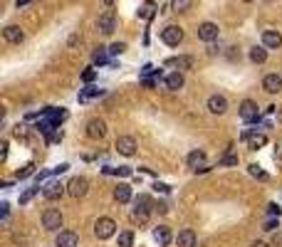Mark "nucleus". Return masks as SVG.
Masks as SVG:
<instances>
[{
    "label": "nucleus",
    "instance_id": "f03ea898",
    "mask_svg": "<svg viewBox=\"0 0 282 247\" xmlns=\"http://www.w3.org/2000/svg\"><path fill=\"white\" fill-rule=\"evenodd\" d=\"M114 232H116V223L111 218H99L94 223V235L99 240H109V237H114Z\"/></svg>",
    "mask_w": 282,
    "mask_h": 247
},
{
    "label": "nucleus",
    "instance_id": "9b49d317",
    "mask_svg": "<svg viewBox=\"0 0 282 247\" xmlns=\"http://www.w3.org/2000/svg\"><path fill=\"white\" fill-rule=\"evenodd\" d=\"M104 134H107V124L102 121V119H92L89 124H87V136L89 139H104Z\"/></svg>",
    "mask_w": 282,
    "mask_h": 247
},
{
    "label": "nucleus",
    "instance_id": "412c9836",
    "mask_svg": "<svg viewBox=\"0 0 282 247\" xmlns=\"http://www.w3.org/2000/svg\"><path fill=\"white\" fill-rule=\"evenodd\" d=\"M114 200H116V203H129V200H131V188H129L127 183H119V185L114 188Z\"/></svg>",
    "mask_w": 282,
    "mask_h": 247
},
{
    "label": "nucleus",
    "instance_id": "7ed1b4c3",
    "mask_svg": "<svg viewBox=\"0 0 282 247\" xmlns=\"http://www.w3.org/2000/svg\"><path fill=\"white\" fill-rule=\"evenodd\" d=\"M87 190H89V181H87L85 176H74V178L67 183V193H69L72 198H85Z\"/></svg>",
    "mask_w": 282,
    "mask_h": 247
},
{
    "label": "nucleus",
    "instance_id": "20e7f679",
    "mask_svg": "<svg viewBox=\"0 0 282 247\" xmlns=\"http://www.w3.org/2000/svg\"><path fill=\"white\" fill-rule=\"evenodd\" d=\"M161 40H164L169 47H178L181 40H183V30L178 25H169V27L161 30Z\"/></svg>",
    "mask_w": 282,
    "mask_h": 247
},
{
    "label": "nucleus",
    "instance_id": "ea45409f",
    "mask_svg": "<svg viewBox=\"0 0 282 247\" xmlns=\"http://www.w3.org/2000/svg\"><path fill=\"white\" fill-rule=\"evenodd\" d=\"M275 227H277V220H267L265 223V230H275Z\"/></svg>",
    "mask_w": 282,
    "mask_h": 247
},
{
    "label": "nucleus",
    "instance_id": "c9c22d12",
    "mask_svg": "<svg viewBox=\"0 0 282 247\" xmlns=\"http://www.w3.org/2000/svg\"><path fill=\"white\" fill-rule=\"evenodd\" d=\"M8 158V141L0 144V161H5Z\"/></svg>",
    "mask_w": 282,
    "mask_h": 247
},
{
    "label": "nucleus",
    "instance_id": "4c0bfd02",
    "mask_svg": "<svg viewBox=\"0 0 282 247\" xmlns=\"http://www.w3.org/2000/svg\"><path fill=\"white\" fill-rule=\"evenodd\" d=\"M275 158H280V161H282V141H277V144H275Z\"/></svg>",
    "mask_w": 282,
    "mask_h": 247
},
{
    "label": "nucleus",
    "instance_id": "dca6fc26",
    "mask_svg": "<svg viewBox=\"0 0 282 247\" xmlns=\"http://www.w3.org/2000/svg\"><path fill=\"white\" fill-rule=\"evenodd\" d=\"M262 45L277 50V47L282 45V35H280L277 30H265V32H262Z\"/></svg>",
    "mask_w": 282,
    "mask_h": 247
},
{
    "label": "nucleus",
    "instance_id": "5701e85b",
    "mask_svg": "<svg viewBox=\"0 0 282 247\" xmlns=\"http://www.w3.org/2000/svg\"><path fill=\"white\" fill-rule=\"evenodd\" d=\"M188 166H191L193 171H198L200 166H206V153H203V151H191V153H188Z\"/></svg>",
    "mask_w": 282,
    "mask_h": 247
},
{
    "label": "nucleus",
    "instance_id": "f8f14e48",
    "mask_svg": "<svg viewBox=\"0 0 282 247\" xmlns=\"http://www.w3.org/2000/svg\"><path fill=\"white\" fill-rule=\"evenodd\" d=\"M208 111L211 114H225L228 111V99L225 97H220V94H213V97H208Z\"/></svg>",
    "mask_w": 282,
    "mask_h": 247
},
{
    "label": "nucleus",
    "instance_id": "423d86ee",
    "mask_svg": "<svg viewBox=\"0 0 282 247\" xmlns=\"http://www.w3.org/2000/svg\"><path fill=\"white\" fill-rule=\"evenodd\" d=\"M134 205H136V210H134V215H136L139 220H146L149 210L153 208V203H151V198H149V195H136Z\"/></svg>",
    "mask_w": 282,
    "mask_h": 247
},
{
    "label": "nucleus",
    "instance_id": "393cba45",
    "mask_svg": "<svg viewBox=\"0 0 282 247\" xmlns=\"http://www.w3.org/2000/svg\"><path fill=\"white\" fill-rule=\"evenodd\" d=\"M250 60H253L255 64H262V62L267 60V50H265V47H253V50H250Z\"/></svg>",
    "mask_w": 282,
    "mask_h": 247
},
{
    "label": "nucleus",
    "instance_id": "37998d69",
    "mask_svg": "<svg viewBox=\"0 0 282 247\" xmlns=\"http://www.w3.org/2000/svg\"><path fill=\"white\" fill-rule=\"evenodd\" d=\"M253 247H267V245H265V242H260V240H258V242H253Z\"/></svg>",
    "mask_w": 282,
    "mask_h": 247
},
{
    "label": "nucleus",
    "instance_id": "f3484780",
    "mask_svg": "<svg viewBox=\"0 0 282 247\" xmlns=\"http://www.w3.org/2000/svg\"><path fill=\"white\" fill-rule=\"evenodd\" d=\"M243 139L248 141L250 148H262L267 144V136L265 134H250V131H243Z\"/></svg>",
    "mask_w": 282,
    "mask_h": 247
},
{
    "label": "nucleus",
    "instance_id": "a878e982",
    "mask_svg": "<svg viewBox=\"0 0 282 247\" xmlns=\"http://www.w3.org/2000/svg\"><path fill=\"white\" fill-rule=\"evenodd\" d=\"M191 5H193V0H171L174 13H186V10H191Z\"/></svg>",
    "mask_w": 282,
    "mask_h": 247
},
{
    "label": "nucleus",
    "instance_id": "0eeeda50",
    "mask_svg": "<svg viewBox=\"0 0 282 247\" xmlns=\"http://www.w3.org/2000/svg\"><path fill=\"white\" fill-rule=\"evenodd\" d=\"M198 40H203V42H213V40H218V25L216 22L198 25Z\"/></svg>",
    "mask_w": 282,
    "mask_h": 247
},
{
    "label": "nucleus",
    "instance_id": "2f4dec72",
    "mask_svg": "<svg viewBox=\"0 0 282 247\" xmlns=\"http://www.w3.org/2000/svg\"><path fill=\"white\" fill-rule=\"evenodd\" d=\"M223 166H238V156H233V153H228V156H223Z\"/></svg>",
    "mask_w": 282,
    "mask_h": 247
},
{
    "label": "nucleus",
    "instance_id": "1a4fd4ad",
    "mask_svg": "<svg viewBox=\"0 0 282 247\" xmlns=\"http://www.w3.org/2000/svg\"><path fill=\"white\" fill-rule=\"evenodd\" d=\"M65 188H67V185H62L60 181H50V183L43 188V195H45L47 200H60V198L65 195Z\"/></svg>",
    "mask_w": 282,
    "mask_h": 247
},
{
    "label": "nucleus",
    "instance_id": "72a5a7b5",
    "mask_svg": "<svg viewBox=\"0 0 282 247\" xmlns=\"http://www.w3.org/2000/svg\"><path fill=\"white\" fill-rule=\"evenodd\" d=\"M62 136H65V134H62V129H55V131L47 136V141H50V144H57V141H62Z\"/></svg>",
    "mask_w": 282,
    "mask_h": 247
},
{
    "label": "nucleus",
    "instance_id": "6ab92c4d",
    "mask_svg": "<svg viewBox=\"0 0 282 247\" xmlns=\"http://www.w3.org/2000/svg\"><path fill=\"white\" fill-rule=\"evenodd\" d=\"M176 242H178V247H195V232L186 227V230H181V232H178Z\"/></svg>",
    "mask_w": 282,
    "mask_h": 247
},
{
    "label": "nucleus",
    "instance_id": "ddd939ff",
    "mask_svg": "<svg viewBox=\"0 0 282 247\" xmlns=\"http://www.w3.org/2000/svg\"><path fill=\"white\" fill-rule=\"evenodd\" d=\"M97 27H99V32H102V35H111V32L116 30V20H114V15H111V13H104V15H99V20H97Z\"/></svg>",
    "mask_w": 282,
    "mask_h": 247
},
{
    "label": "nucleus",
    "instance_id": "7c9ffc66",
    "mask_svg": "<svg viewBox=\"0 0 282 247\" xmlns=\"http://www.w3.org/2000/svg\"><path fill=\"white\" fill-rule=\"evenodd\" d=\"M250 176H255V178H260V181H267V173L260 171V166H250Z\"/></svg>",
    "mask_w": 282,
    "mask_h": 247
},
{
    "label": "nucleus",
    "instance_id": "f257e3e1",
    "mask_svg": "<svg viewBox=\"0 0 282 247\" xmlns=\"http://www.w3.org/2000/svg\"><path fill=\"white\" fill-rule=\"evenodd\" d=\"M62 223H65V218H62V213H60V210L50 208V210H45V213H43V227H45V230L57 232V230L62 227Z\"/></svg>",
    "mask_w": 282,
    "mask_h": 247
},
{
    "label": "nucleus",
    "instance_id": "a19ab883",
    "mask_svg": "<svg viewBox=\"0 0 282 247\" xmlns=\"http://www.w3.org/2000/svg\"><path fill=\"white\" fill-rule=\"evenodd\" d=\"M15 136L22 139V136H25V129H22V126H15Z\"/></svg>",
    "mask_w": 282,
    "mask_h": 247
},
{
    "label": "nucleus",
    "instance_id": "aec40b11",
    "mask_svg": "<svg viewBox=\"0 0 282 247\" xmlns=\"http://www.w3.org/2000/svg\"><path fill=\"white\" fill-rule=\"evenodd\" d=\"M153 240H156L161 247H166V245L171 242V230H169L166 225H158V227L153 230Z\"/></svg>",
    "mask_w": 282,
    "mask_h": 247
},
{
    "label": "nucleus",
    "instance_id": "473e14b6",
    "mask_svg": "<svg viewBox=\"0 0 282 247\" xmlns=\"http://www.w3.org/2000/svg\"><path fill=\"white\" fill-rule=\"evenodd\" d=\"M124 50H127V45H124V42H114V45L109 47V52H111V55H122Z\"/></svg>",
    "mask_w": 282,
    "mask_h": 247
},
{
    "label": "nucleus",
    "instance_id": "2eb2a0df",
    "mask_svg": "<svg viewBox=\"0 0 282 247\" xmlns=\"http://www.w3.org/2000/svg\"><path fill=\"white\" fill-rule=\"evenodd\" d=\"M3 37L8 40V42H13V45H20L22 40H25V32H22L18 25H8V27L3 30Z\"/></svg>",
    "mask_w": 282,
    "mask_h": 247
},
{
    "label": "nucleus",
    "instance_id": "c85d7f7f",
    "mask_svg": "<svg viewBox=\"0 0 282 247\" xmlns=\"http://www.w3.org/2000/svg\"><path fill=\"white\" fill-rule=\"evenodd\" d=\"M102 92L99 89H94V87H89V89H85L82 94H79V99H82V102H87V99H92V97H99Z\"/></svg>",
    "mask_w": 282,
    "mask_h": 247
},
{
    "label": "nucleus",
    "instance_id": "f704fd0d",
    "mask_svg": "<svg viewBox=\"0 0 282 247\" xmlns=\"http://www.w3.org/2000/svg\"><path fill=\"white\" fill-rule=\"evenodd\" d=\"M94 77H97V72H94V69H87V72L82 74V79L87 82V84H89V82H94Z\"/></svg>",
    "mask_w": 282,
    "mask_h": 247
},
{
    "label": "nucleus",
    "instance_id": "79ce46f5",
    "mask_svg": "<svg viewBox=\"0 0 282 247\" xmlns=\"http://www.w3.org/2000/svg\"><path fill=\"white\" fill-rule=\"evenodd\" d=\"M32 0H18V8H25V5H30Z\"/></svg>",
    "mask_w": 282,
    "mask_h": 247
},
{
    "label": "nucleus",
    "instance_id": "4be33fe9",
    "mask_svg": "<svg viewBox=\"0 0 282 247\" xmlns=\"http://www.w3.org/2000/svg\"><path fill=\"white\" fill-rule=\"evenodd\" d=\"M166 67H176V69H191L193 67V57H169Z\"/></svg>",
    "mask_w": 282,
    "mask_h": 247
},
{
    "label": "nucleus",
    "instance_id": "39448f33",
    "mask_svg": "<svg viewBox=\"0 0 282 247\" xmlns=\"http://www.w3.org/2000/svg\"><path fill=\"white\" fill-rule=\"evenodd\" d=\"M114 148L122 153V156H134V153H136V139H131V136H119Z\"/></svg>",
    "mask_w": 282,
    "mask_h": 247
},
{
    "label": "nucleus",
    "instance_id": "b1692460",
    "mask_svg": "<svg viewBox=\"0 0 282 247\" xmlns=\"http://www.w3.org/2000/svg\"><path fill=\"white\" fill-rule=\"evenodd\" d=\"M153 13H156V3H153V0H146V3L141 5V10H139V18L151 20V18H153Z\"/></svg>",
    "mask_w": 282,
    "mask_h": 247
},
{
    "label": "nucleus",
    "instance_id": "c756f323",
    "mask_svg": "<svg viewBox=\"0 0 282 247\" xmlns=\"http://www.w3.org/2000/svg\"><path fill=\"white\" fill-rule=\"evenodd\" d=\"M32 173H35V166H32V163H27V166H22L15 176H18V178H27V176H32Z\"/></svg>",
    "mask_w": 282,
    "mask_h": 247
},
{
    "label": "nucleus",
    "instance_id": "a211bd4d",
    "mask_svg": "<svg viewBox=\"0 0 282 247\" xmlns=\"http://www.w3.org/2000/svg\"><path fill=\"white\" fill-rule=\"evenodd\" d=\"M183 84H186V79H183V74H181L178 69H176V72H171V74L166 77V87H169L171 92H178Z\"/></svg>",
    "mask_w": 282,
    "mask_h": 247
},
{
    "label": "nucleus",
    "instance_id": "9d476101",
    "mask_svg": "<svg viewBox=\"0 0 282 247\" xmlns=\"http://www.w3.org/2000/svg\"><path fill=\"white\" fill-rule=\"evenodd\" d=\"M55 245H57V247H77V245H79V235L72 232V230H60Z\"/></svg>",
    "mask_w": 282,
    "mask_h": 247
},
{
    "label": "nucleus",
    "instance_id": "6e6552de",
    "mask_svg": "<svg viewBox=\"0 0 282 247\" xmlns=\"http://www.w3.org/2000/svg\"><path fill=\"white\" fill-rule=\"evenodd\" d=\"M240 119H245V121H255L258 116H260V109H258V104L255 102H250V99H245L243 104H240Z\"/></svg>",
    "mask_w": 282,
    "mask_h": 247
},
{
    "label": "nucleus",
    "instance_id": "4468645a",
    "mask_svg": "<svg viewBox=\"0 0 282 247\" xmlns=\"http://www.w3.org/2000/svg\"><path fill=\"white\" fill-rule=\"evenodd\" d=\"M262 89H265L267 94H277V92L282 89V79H280V74H267V77L262 79Z\"/></svg>",
    "mask_w": 282,
    "mask_h": 247
},
{
    "label": "nucleus",
    "instance_id": "bb28decb",
    "mask_svg": "<svg viewBox=\"0 0 282 247\" xmlns=\"http://www.w3.org/2000/svg\"><path fill=\"white\" fill-rule=\"evenodd\" d=\"M119 247H134V232L131 230L119 232Z\"/></svg>",
    "mask_w": 282,
    "mask_h": 247
},
{
    "label": "nucleus",
    "instance_id": "c03bdc74",
    "mask_svg": "<svg viewBox=\"0 0 282 247\" xmlns=\"http://www.w3.org/2000/svg\"><path fill=\"white\" fill-rule=\"evenodd\" d=\"M243 3H253V0H243Z\"/></svg>",
    "mask_w": 282,
    "mask_h": 247
},
{
    "label": "nucleus",
    "instance_id": "58836bf2",
    "mask_svg": "<svg viewBox=\"0 0 282 247\" xmlns=\"http://www.w3.org/2000/svg\"><path fill=\"white\" fill-rule=\"evenodd\" d=\"M153 188H156L158 193H169V185H166V183H156Z\"/></svg>",
    "mask_w": 282,
    "mask_h": 247
},
{
    "label": "nucleus",
    "instance_id": "cd10ccee",
    "mask_svg": "<svg viewBox=\"0 0 282 247\" xmlns=\"http://www.w3.org/2000/svg\"><path fill=\"white\" fill-rule=\"evenodd\" d=\"M92 60H94L97 64H104V62H107V52H104V47H97L94 55H92Z\"/></svg>",
    "mask_w": 282,
    "mask_h": 247
},
{
    "label": "nucleus",
    "instance_id": "e433bc0d",
    "mask_svg": "<svg viewBox=\"0 0 282 247\" xmlns=\"http://www.w3.org/2000/svg\"><path fill=\"white\" fill-rule=\"evenodd\" d=\"M35 193H37V190H27V193H25V195H22V198H20V203H22V205H25V203H30V200H32V195H35Z\"/></svg>",
    "mask_w": 282,
    "mask_h": 247
},
{
    "label": "nucleus",
    "instance_id": "49530a36",
    "mask_svg": "<svg viewBox=\"0 0 282 247\" xmlns=\"http://www.w3.org/2000/svg\"><path fill=\"white\" fill-rule=\"evenodd\" d=\"M107 3H111V0H107Z\"/></svg>",
    "mask_w": 282,
    "mask_h": 247
},
{
    "label": "nucleus",
    "instance_id": "a18cd8bd",
    "mask_svg": "<svg viewBox=\"0 0 282 247\" xmlns=\"http://www.w3.org/2000/svg\"><path fill=\"white\" fill-rule=\"evenodd\" d=\"M265 3H275V0H265Z\"/></svg>",
    "mask_w": 282,
    "mask_h": 247
}]
</instances>
